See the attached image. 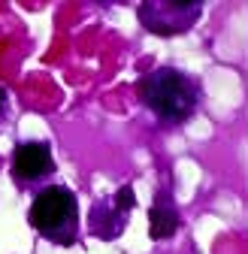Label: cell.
I'll return each mask as SVG.
<instances>
[{
	"mask_svg": "<svg viewBox=\"0 0 248 254\" xmlns=\"http://www.w3.org/2000/svg\"><path fill=\"white\" fill-rule=\"evenodd\" d=\"M12 173L18 179V185H37L46 182L55 173V161H52V148L46 142H21L12 154Z\"/></svg>",
	"mask_w": 248,
	"mask_h": 254,
	"instance_id": "4",
	"label": "cell"
},
{
	"mask_svg": "<svg viewBox=\"0 0 248 254\" xmlns=\"http://www.w3.org/2000/svg\"><path fill=\"white\" fill-rule=\"evenodd\" d=\"M176 230H179L176 212L154 203V206L148 209V233H151V239H170Z\"/></svg>",
	"mask_w": 248,
	"mask_h": 254,
	"instance_id": "5",
	"label": "cell"
},
{
	"mask_svg": "<svg viewBox=\"0 0 248 254\" xmlns=\"http://www.w3.org/2000/svg\"><path fill=\"white\" fill-rule=\"evenodd\" d=\"M27 224L34 227L43 239L55 245H76L79 242V200L67 185H46L40 188L27 209Z\"/></svg>",
	"mask_w": 248,
	"mask_h": 254,
	"instance_id": "1",
	"label": "cell"
},
{
	"mask_svg": "<svg viewBox=\"0 0 248 254\" xmlns=\"http://www.w3.org/2000/svg\"><path fill=\"white\" fill-rule=\"evenodd\" d=\"M142 103L167 121H188L200 103V85L176 67H154L139 79Z\"/></svg>",
	"mask_w": 248,
	"mask_h": 254,
	"instance_id": "2",
	"label": "cell"
},
{
	"mask_svg": "<svg viewBox=\"0 0 248 254\" xmlns=\"http://www.w3.org/2000/svg\"><path fill=\"white\" fill-rule=\"evenodd\" d=\"M200 15V3L182 6L173 0H158V3H142L139 6V18L148 30L154 34H179V30H188Z\"/></svg>",
	"mask_w": 248,
	"mask_h": 254,
	"instance_id": "3",
	"label": "cell"
},
{
	"mask_svg": "<svg viewBox=\"0 0 248 254\" xmlns=\"http://www.w3.org/2000/svg\"><path fill=\"white\" fill-rule=\"evenodd\" d=\"M133 203H136V197H133V188H127V185H124V188L118 190V194H115V206H118L121 212H130V209H133Z\"/></svg>",
	"mask_w": 248,
	"mask_h": 254,
	"instance_id": "6",
	"label": "cell"
}]
</instances>
